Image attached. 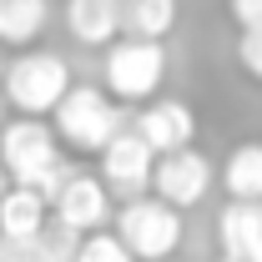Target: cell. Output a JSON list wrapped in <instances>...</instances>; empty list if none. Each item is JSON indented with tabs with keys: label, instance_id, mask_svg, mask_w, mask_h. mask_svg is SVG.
Masks as SVG:
<instances>
[{
	"label": "cell",
	"instance_id": "1",
	"mask_svg": "<svg viewBox=\"0 0 262 262\" xmlns=\"http://www.w3.org/2000/svg\"><path fill=\"white\" fill-rule=\"evenodd\" d=\"M56 136H61L66 146H76V151H101L116 131L126 126V116H121V106L106 96L101 86H66V96L56 101Z\"/></svg>",
	"mask_w": 262,
	"mask_h": 262
},
{
	"label": "cell",
	"instance_id": "2",
	"mask_svg": "<svg viewBox=\"0 0 262 262\" xmlns=\"http://www.w3.org/2000/svg\"><path fill=\"white\" fill-rule=\"evenodd\" d=\"M106 91L121 106H136V101H151L162 91L166 76V46L162 40H136V35H121L106 46Z\"/></svg>",
	"mask_w": 262,
	"mask_h": 262
},
{
	"label": "cell",
	"instance_id": "3",
	"mask_svg": "<svg viewBox=\"0 0 262 262\" xmlns=\"http://www.w3.org/2000/svg\"><path fill=\"white\" fill-rule=\"evenodd\" d=\"M5 101L20 111V116H51L56 101L66 96L71 86V66L56 56V51H20L15 61L5 66Z\"/></svg>",
	"mask_w": 262,
	"mask_h": 262
},
{
	"label": "cell",
	"instance_id": "4",
	"mask_svg": "<svg viewBox=\"0 0 262 262\" xmlns=\"http://www.w3.org/2000/svg\"><path fill=\"white\" fill-rule=\"evenodd\" d=\"M116 237H121V247L131 257H141V262L171 257L182 247V212L157 202V196H126L121 212H116Z\"/></svg>",
	"mask_w": 262,
	"mask_h": 262
},
{
	"label": "cell",
	"instance_id": "5",
	"mask_svg": "<svg viewBox=\"0 0 262 262\" xmlns=\"http://www.w3.org/2000/svg\"><path fill=\"white\" fill-rule=\"evenodd\" d=\"M56 162H61L56 136H51V126L40 116H15V121L0 126V166H5V177L15 187H26L31 177H40Z\"/></svg>",
	"mask_w": 262,
	"mask_h": 262
},
{
	"label": "cell",
	"instance_id": "6",
	"mask_svg": "<svg viewBox=\"0 0 262 262\" xmlns=\"http://www.w3.org/2000/svg\"><path fill=\"white\" fill-rule=\"evenodd\" d=\"M151 192H157V202L187 212V207H196L202 196L212 192V162H207L202 151H192V146L162 151V157L151 162Z\"/></svg>",
	"mask_w": 262,
	"mask_h": 262
},
{
	"label": "cell",
	"instance_id": "7",
	"mask_svg": "<svg viewBox=\"0 0 262 262\" xmlns=\"http://www.w3.org/2000/svg\"><path fill=\"white\" fill-rule=\"evenodd\" d=\"M151 162H157V151L131 126H121L101 146V187L106 192H121V196H141L151 187Z\"/></svg>",
	"mask_w": 262,
	"mask_h": 262
},
{
	"label": "cell",
	"instance_id": "8",
	"mask_svg": "<svg viewBox=\"0 0 262 262\" xmlns=\"http://www.w3.org/2000/svg\"><path fill=\"white\" fill-rule=\"evenodd\" d=\"M51 207H56V222H66L81 237L111 222V192L101 187V177H86V171H71L61 182V192L51 196Z\"/></svg>",
	"mask_w": 262,
	"mask_h": 262
},
{
	"label": "cell",
	"instance_id": "9",
	"mask_svg": "<svg viewBox=\"0 0 262 262\" xmlns=\"http://www.w3.org/2000/svg\"><path fill=\"white\" fill-rule=\"evenodd\" d=\"M131 131L162 157V151H182V146H192L196 116H192L187 101H151V106L136 116V126H131Z\"/></svg>",
	"mask_w": 262,
	"mask_h": 262
},
{
	"label": "cell",
	"instance_id": "10",
	"mask_svg": "<svg viewBox=\"0 0 262 262\" xmlns=\"http://www.w3.org/2000/svg\"><path fill=\"white\" fill-rule=\"evenodd\" d=\"M217 242L222 257L262 262V202H227L217 217Z\"/></svg>",
	"mask_w": 262,
	"mask_h": 262
},
{
	"label": "cell",
	"instance_id": "11",
	"mask_svg": "<svg viewBox=\"0 0 262 262\" xmlns=\"http://www.w3.org/2000/svg\"><path fill=\"white\" fill-rule=\"evenodd\" d=\"M66 31L81 46H111L121 35V0H66Z\"/></svg>",
	"mask_w": 262,
	"mask_h": 262
},
{
	"label": "cell",
	"instance_id": "12",
	"mask_svg": "<svg viewBox=\"0 0 262 262\" xmlns=\"http://www.w3.org/2000/svg\"><path fill=\"white\" fill-rule=\"evenodd\" d=\"M46 20H51V0H0V46L15 51L35 46Z\"/></svg>",
	"mask_w": 262,
	"mask_h": 262
},
{
	"label": "cell",
	"instance_id": "13",
	"mask_svg": "<svg viewBox=\"0 0 262 262\" xmlns=\"http://www.w3.org/2000/svg\"><path fill=\"white\" fill-rule=\"evenodd\" d=\"M222 187L232 202H262V141L232 146L227 166H222Z\"/></svg>",
	"mask_w": 262,
	"mask_h": 262
},
{
	"label": "cell",
	"instance_id": "14",
	"mask_svg": "<svg viewBox=\"0 0 262 262\" xmlns=\"http://www.w3.org/2000/svg\"><path fill=\"white\" fill-rule=\"evenodd\" d=\"M46 222V202L31 192V187H5L0 192V237H35Z\"/></svg>",
	"mask_w": 262,
	"mask_h": 262
},
{
	"label": "cell",
	"instance_id": "15",
	"mask_svg": "<svg viewBox=\"0 0 262 262\" xmlns=\"http://www.w3.org/2000/svg\"><path fill=\"white\" fill-rule=\"evenodd\" d=\"M177 26V0H121V31L136 40H166Z\"/></svg>",
	"mask_w": 262,
	"mask_h": 262
},
{
	"label": "cell",
	"instance_id": "16",
	"mask_svg": "<svg viewBox=\"0 0 262 262\" xmlns=\"http://www.w3.org/2000/svg\"><path fill=\"white\" fill-rule=\"evenodd\" d=\"M76 242H81V232H71L66 222H40V232H35V247H40V257L46 262H71L76 257Z\"/></svg>",
	"mask_w": 262,
	"mask_h": 262
},
{
	"label": "cell",
	"instance_id": "17",
	"mask_svg": "<svg viewBox=\"0 0 262 262\" xmlns=\"http://www.w3.org/2000/svg\"><path fill=\"white\" fill-rule=\"evenodd\" d=\"M71 262H136V257L121 247L116 232H86V237L76 242V257Z\"/></svg>",
	"mask_w": 262,
	"mask_h": 262
},
{
	"label": "cell",
	"instance_id": "18",
	"mask_svg": "<svg viewBox=\"0 0 262 262\" xmlns=\"http://www.w3.org/2000/svg\"><path fill=\"white\" fill-rule=\"evenodd\" d=\"M237 61H242V71H247L252 81H262V26L237 35Z\"/></svg>",
	"mask_w": 262,
	"mask_h": 262
},
{
	"label": "cell",
	"instance_id": "19",
	"mask_svg": "<svg viewBox=\"0 0 262 262\" xmlns=\"http://www.w3.org/2000/svg\"><path fill=\"white\" fill-rule=\"evenodd\" d=\"M0 262H46L35 237H0Z\"/></svg>",
	"mask_w": 262,
	"mask_h": 262
},
{
	"label": "cell",
	"instance_id": "20",
	"mask_svg": "<svg viewBox=\"0 0 262 262\" xmlns=\"http://www.w3.org/2000/svg\"><path fill=\"white\" fill-rule=\"evenodd\" d=\"M232 20H237V31H252V26H262V0H227Z\"/></svg>",
	"mask_w": 262,
	"mask_h": 262
},
{
	"label": "cell",
	"instance_id": "21",
	"mask_svg": "<svg viewBox=\"0 0 262 262\" xmlns=\"http://www.w3.org/2000/svg\"><path fill=\"white\" fill-rule=\"evenodd\" d=\"M5 187H10V177H5V166H0V192H5Z\"/></svg>",
	"mask_w": 262,
	"mask_h": 262
},
{
	"label": "cell",
	"instance_id": "22",
	"mask_svg": "<svg viewBox=\"0 0 262 262\" xmlns=\"http://www.w3.org/2000/svg\"><path fill=\"white\" fill-rule=\"evenodd\" d=\"M157 262H177V257H157Z\"/></svg>",
	"mask_w": 262,
	"mask_h": 262
},
{
	"label": "cell",
	"instance_id": "23",
	"mask_svg": "<svg viewBox=\"0 0 262 262\" xmlns=\"http://www.w3.org/2000/svg\"><path fill=\"white\" fill-rule=\"evenodd\" d=\"M222 262H237V257H222Z\"/></svg>",
	"mask_w": 262,
	"mask_h": 262
}]
</instances>
